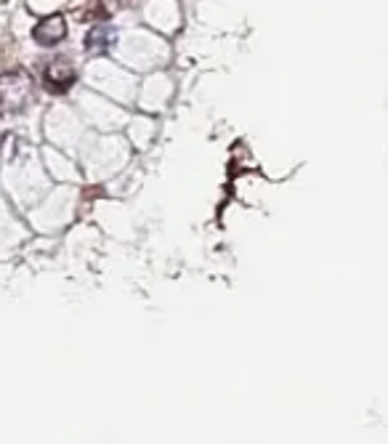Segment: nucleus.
<instances>
[{
    "instance_id": "4",
    "label": "nucleus",
    "mask_w": 388,
    "mask_h": 444,
    "mask_svg": "<svg viewBox=\"0 0 388 444\" xmlns=\"http://www.w3.org/2000/svg\"><path fill=\"white\" fill-rule=\"evenodd\" d=\"M112 40H114V30H112L110 24H96L91 32L85 35V51H91V54H101V51H107V48H110Z\"/></svg>"
},
{
    "instance_id": "5",
    "label": "nucleus",
    "mask_w": 388,
    "mask_h": 444,
    "mask_svg": "<svg viewBox=\"0 0 388 444\" xmlns=\"http://www.w3.org/2000/svg\"><path fill=\"white\" fill-rule=\"evenodd\" d=\"M112 3H114V6H125L128 0H112Z\"/></svg>"
},
{
    "instance_id": "1",
    "label": "nucleus",
    "mask_w": 388,
    "mask_h": 444,
    "mask_svg": "<svg viewBox=\"0 0 388 444\" xmlns=\"http://www.w3.org/2000/svg\"><path fill=\"white\" fill-rule=\"evenodd\" d=\"M30 96V77L24 72H8L0 77V104L19 107Z\"/></svg>"
},
{
    "instance_id": "2",
    "label": "nucleus",
    "mask_w": 388,
    "mask_h": 444,
    "mask_svg": "<svg viewBox=\"0 0 388 444\" xmlns=\"http://www.w3.org/2000/svg\"><path fill=\"white\" fill-rule=\"evenodd\" d=\"M74 80H77V72H74V67L67 61V59H54V61L45 67V72H43L45 88L54 93L70 91V85H72Z\"/></svg>"
},
{
    "instance_id": "3",
    "label": "nucleus",
    "mask_w": 388,
    "mask_h": 444,
    "mask_svg": "<svg viewBox=\"0 0 388 444\" xmlns=\"http://www.w3.org/2000/svg\"><path fill=\"white\" fill-rule=\"evenodd\" d=\"M32 37H35L40 46H56V43H61L67 37V21H64L61 14L43 19L35 30H32Z\"/></svg>"
}]
</instances>
